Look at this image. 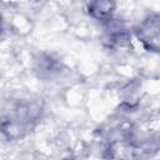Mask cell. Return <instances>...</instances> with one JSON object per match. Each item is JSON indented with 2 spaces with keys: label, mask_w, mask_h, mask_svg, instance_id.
I'll return each instance as SVG.
<instances>
[{
  "label": "cell",
  "mask_w": 160,
  "mask_h": 160,
  "mask_svg": "<svg viewBox=\"0 0 160 160\" xmlns=\"http://www.w3.org/2000/svg\"><path fill=\"white\" fill-rule=\"evenodd\" d=\"M40 115V106L35 102L21 100L14 102L4 111L2 132L9 139H18L28 134Z\"/></svg>",
  "instance_id": "1"
},
{
  "label": "cell",
  "mask_w": 160,
  "mask_h": 160,
  "mask_svg": "<svg viewBox=\"0 0 160 160\" xmlns=\"http://www.w3.org/2000/svg\"><path fill=\"white\" fill-rule=\"evenodd\" d=\"M116 0H89L88 11L98 20H109L115 9Z\"/></svg>",
  "instance_id": "3"
},
{
  "label": "cell",
  "mask_w": 160,
  "mask_h": 160,
  "mask_svg": "<svg viewBox=\"0 0 160 160\" xmlns=\"http://www.w3.org/2000/svg\"><path fill=\"white\" fill-rule=\"evenodd\" d=\"M136 38L145 49L160 51V15H149L136 28Z\"/></svg>",
  "instance_id": "2"
}]
</instances>
